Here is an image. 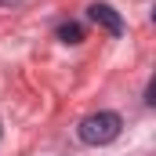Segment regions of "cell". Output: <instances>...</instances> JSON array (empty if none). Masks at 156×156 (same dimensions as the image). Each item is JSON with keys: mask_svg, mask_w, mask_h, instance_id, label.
<instances>
[{"mask_svg": "<svg viewBox=\"0 0 156 156\" xmlns=\"http://www.w3.org/2000/svg\"><path fill=\"white\" fill-rule=\"evenodd\" d=\"M11 4H22V0H0V7H11Z\"/></svg>", "mask_w": 156, "mask_h": 156, "instance_id": "277c9868", "label": "cell"}, {"mask_svg": "<svg viewBox=\"0 0 156 156\" xmlns=\"http://www.w3.org/2000/svg\"><path fill=\"white\" fill-rule=\"evenodd\" d=\"M80 142H87V145H109V142H116L120 131H123V120L116 113H109V109H102V113H91V116L80 120Z\"/></svg>", "mask_w": 156, "mask_h": 156, "instance_id": "6da1fadb", "label": "cell"}, {"mask_svg": "<svg viewBox=\"0 0 156 156\" xmlns=\"http://www.w3.org/2000/svg\"><path fill=\"white\" fill-rule=\"evenodd\" d=\"M58 40H62V44H80V40H83V29H80L76 22H62V26H58Z\"/></svg>", "mask_w": 156, "mask_h": 156, "instance_id": "3957f363", "label": "cell"}, {"mask_svg": "<svg viewBox=\"0 0 156 156\" xmlns=\"http://www.w3.org/2000/svg\"><path fill=\"white\" fill-rule=\"evenodd\" d=\"M87 18H91L94 26H102L109 37H123V18H120L109 4H91V7H87Z\"/></svg>", "mask_w": 156, "mask_h": 156, "instance_id": "7a4b0ae2", "label": "cell"}]
</instances>
